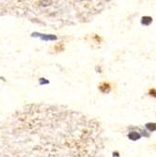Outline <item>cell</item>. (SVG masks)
<instances>
[{
  "instance_id": "cell-3",
  "label": "cell",
  "mask_w": 156,
  "mask_h": 157,
  "mask_svg": "<svg viewBox=\"0 0 156 157\" xmlns=\"http://www.w3.org/2000/svg\"><path fill=\"white\" fill-rule=\"evenodd\" d=\"M99 90H100L101 92L103 93H108L111 90V86L109 83H106V82H104L102 84H100L99 86Z\"/></svg>"
},
{
  "instance_id": "cell-2",
  "label": "cell",
  "mask_w": 156,
  "mask_h": 157,
  "mask_svg": "<svg viewBox=\"0 0 156 157\" xmlns=\"http://www.w3.org/2000/svg\"><path fill=\"white\" fill-rule=\"evenodd\" d=\"M106 1H2L5 13L33 23L60 28L92 20L105 9Z\"/></svg>"
},
{
  "instance_id": "cell-1",
  "label": "cell",
  "mask_w": 156,
  "mask_h": 157,
  "mask_svg": "<svg viewBox=\"0 0 156 157\" xmlns=\"http://www.w3.org/2000/svg\"><path fill=\"white\" fill-rule=\"evenodd\" d=\"M105 141L98 120L60 105L26 104L0 123V157H100Z\"/></svg>"
},
{
  "instance_id": "cell-4",
  "label": "cell",
  "mask_w": 156,
  "mask_h": 157,
  "mask_svg": "<svg viewBox=\"0 0 156 157\" xmlns=\"http://www.w3.org/2000/svg\"><path fill=\"white\" fill-rule=\"evenodd\" d=\"M64 50V44L63 42H59L54 46V53H59Z\"/></svg>"
}]
</instances>
